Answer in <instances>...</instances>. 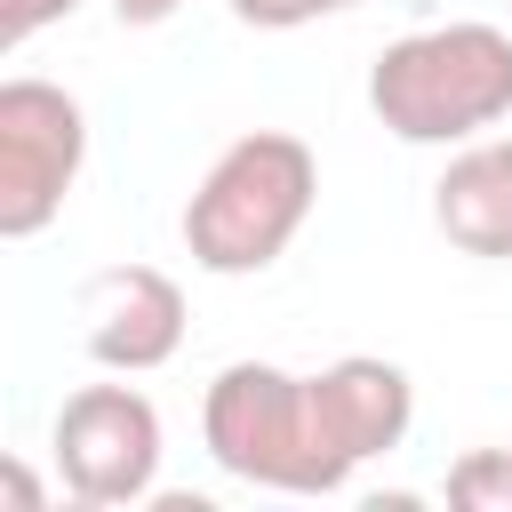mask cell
<instances>
[{
    "mask_svg": "<svg viewBox=\"0 0 512 512\" xmlns=\"http://www.w3.org/2000/svg\"><path fill=\"white\" fill-rule=\"evenodd\" d=\"M320 200V160L304 136L288 128H248L240 144H224L200 176V192L184 200V248L200 272L216 280H248L264 264L288 256V240L304 232Z\"/></svg>",
    "mask_w": 512,
    "mask_h": 512,
    "instance_id": "6da1fadb",
    "label": "cell"
},
{
    "mask_svg": "<svg viewBox=\"0 0 512 512\" xmlns=\"http://www.w3.org/2000/svg\"><path fill=\"white\" fill-rule=\"evenodd\" d=\"M368 112L400 144H472L512 112V32L496 24H432L376 56Z\"/></svg>",
    "mask_w": 512,
    "mask_h": 512,
    "instance_id": "7a4b0ae2",
    "label": "cell"
},
{
    "mask_svg": "<svg viewBox=\"0 0 512 512\" xmlns=\"http://www.w3.org/2000/svg\"><path fill=\"white\" fill-rule=\"evenodd\" d=\"M200 432L208 456L248 480V488H280V496H336L352 480V464L320 440L312 416V376H288L272 360H232L208 400H200Z\"/></svg>",
    "mask_w": 512,
    "mask_h": 512,
    "instance_id": "3957f363",
    "label": "cell"
},
{
    "mask_svg": "<svg viewBox=\"0 0 512 512\" xmlns=\"http://www.w3.org/2000/svg\"><path fill=\"white\" fill-rule=\"evenodd\" d=\"M88 160V112L56 80H0V240H32L56 224L64 192Z\"/></svg>",
    "mask_w": 512,
    "mask_h": 512,
    "instance_id": "277c9868",
    "label": "cell"
},
{
    "mask_svg": "<svg viewBox=\"0 0 512 512\" xmlns=\"http://www.w3.org/2000/svg\"><path fill=\"white\" fill-rule=\"evenodd\" d=\"M56 472L80 504H144L160 480V408L136 384H80L56 408Z\"/></svg>",
    "mask_w": 512,
    "mask_h": 512,
    "instance_id": "5b68a950",
    "label": "cell"
},
{
    "mask_svg": "<svg viewBox=\"0 0 512 512\" xmlns=\"http://www.w3.org/2000/svg\"><path fill=\"white\" fill-rule=\"evenodd\" d=\"M80 336L88 360L112 376H152L184 352V288L152 264H112L80 296Z\"/></svg>",
    "mask_w": 512,
    "mask_h": 512,
    "instance_id": "8992f818",
    "label": "cell"
},
{
    "mask_svg": "<svg viewBox=\"0 0 512 512\" xmlns=\"http://www.w3.org/2000/svg\"><path fill=\"white\" fill-rule=\"evenodd\" d=\"M312 416H320V440L360 472L368 456L400 448L408 424H416V384L400 360H376V352H352L336 368L312 376Z\"/></svg>",
    "mask_w": 512,
    "mask_h": 512,
    "instance_id": "52a82bcc",
    "label": "cell"
},
{
    "mask_svg": "<svg viewBox=\"0 0 512 512\" xmlns=\"http://www.w3.org/2000/svg\"><path fill=\"white\" fill-rule=\"evenodd\" d=\"M432 224L448 232V248L504 264L512 256V144L472 136L432 184Z\"/></svg>",
    "mask_w": 512,
    "mask_h": 512,
    "instance_id": "ba28073f",
    "label": "cell"
},
{
    "mask_svg": "<svg viewBox=\"0 0 512 512\" xmlns=\"http://www.w3.org/2000/svg\"><path fill=\"white\" fill-rule=\"evenodd\" d=\"M448 504L456 512H512V448H472L448 464Z\"/></svg>",
    "mask_w": 512,
    "mask_h": 512,
    "instance_id": "9c48e42d",
    "label": "cell"
},
{
    "mask_svg": "<svg viewBox=\"0 0 512 512\" xmlns=\"http://www.w3.org/2000/svg\"><path fill=\"white\" fill-rule=\"evenodd\" d=\"M344 8H360V0H232V16L256 24V32H296V24H320V16H344Z\"/></svg>",
    "mask_w": 512,
    "mask_h": 512,
    "instance_id": "30bf717a",
    "label": "cell"
},
{
    "mask_svg": "<svg viewBox=\"0 0 512 512\" xmlns=\"http://www.w3.org/2000/svg\"><path fill=\"white\" fill-rule=\"evenodd\" d=\"M80 0H0V40L8 48H24L32 32H48V24H64Z\"/></svg>",
    "mask_w": 512,
    "mask_h": 512,
    "instance_id": "8fae6325",
    "label": "cell"
},
{
    "mask_svg": "<svg viewBox=\"0 0 512 512\" xmlns=\"http://www.w3.org/2000/svg\"><path fill=\"white\" fill-rule=\"evenodd\" d=\"M0 488H8V504H16V512H40V504H48V496H40V480H32L24 464H0Z\"/></svg>",
    "mask_w": 512,
    "mask_h": 512,
    "instance_id": "7c38bea8",
    "label": "cell"
},
{
    "mask_svg": "<svg viewBox=\"0 0 512 512\" xmlns=\"http://www.w3.org/2000/svg\"><path fill=\"white\" fill-rule=\"evenodd\" d=\"M176 8H184V0H112V16H120V24H136V32H144V24H168Z\"/></svg>",
    "mask_w": 512,
    "mask_h": 512,
    "instance_id": "4fadbf2b",
    "label": "cell"
}]
</instances>
